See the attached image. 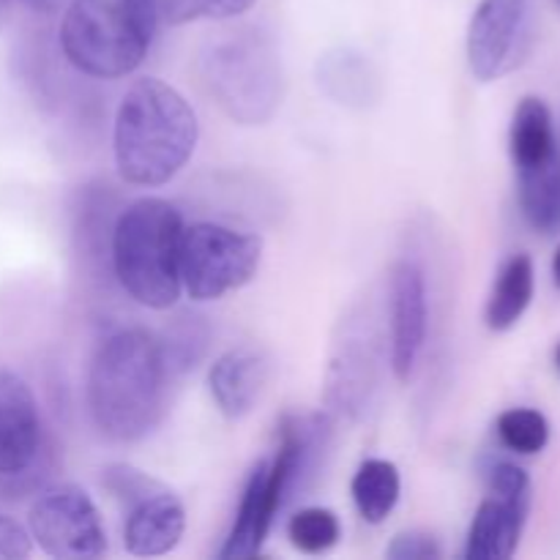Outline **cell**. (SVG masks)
Returning <instances> with one entry per match:
<instances>
[{
  "instance_id": "7402d4cb",
  "label": "cell",
  "mask_w": 560,
  "mask_h": 560,
  "mask_svg": "<svg viewBox=\"0 0 560 560\" xmlns=\"http://www.w3.org/2000/svg\"><path fill=\"white\" fill-rule=\"evenodd\" d=\"M498 438L509 452L534 457V454L545 452L547 441H550V424L539 410L512 408L498 419Z\"/></svg>"
},
{
  "instance_id": "d4e9b609",
  "label": "cell",
  "mask_w": 560,
  "mask_h": 560,
  "mask_svg": "<svg viewBox=\"0 0 560 560\" xmlns=\"http://www.w3.org/2000/svg\"><path fill=\"white\" fill-rule=\"evenodd\" d=\"M386 558L392 560H441L443 550L435 536L421 534V530H405L394 536L388 545Z\"/></svg>"
},
{
  "instance_id": "277c9868",
  "label": "cell",
  "mask_w": 560,
  "mask_h": 560,
  "mask_svg": "<svg viewBox=\"0 0 560 560\" xmlns=\"http://www.w3.org/2000/svg\"><path fill=\"white\" fill-rule=\"evenodd\" d=\"M184 228L180 211L164 197H140L115 222V277L140 306L170 310L180 299Z\"/></svg>"
},
{
  "instance_id": "7c38bea8",
  "label": "cell",
  "mask_w": 560,
  "mask_h": 560,
  "mask_svg": "<svg viewBox=\"0 0 560 560\" xmlns=\"http://www.w3.org/2000/svg\"><path fill=\"white\" fill-rule=\"evenodd\" d=\"M124 506H129L124 523V547L131 556H167L184 539L186 509L178 495L162 481L151 479Z\"/></svg>"
},
{
  "instance_id": "ba28073f",
  "label": "cell",
  "mask_w": 560,
  "mask_h": 560,
  "mask_svg": "<svg viewBox=\"0 0 560 560\" xmlns=\"http://www.w3.org/2000/svg\"><path fill=\"white\" fill-rule=\"evenodd\" d=\"M530 512V479L525 468L501 459L487 468V498L481 501L468 541L465 560H509L517 552Z\"/></svg>"
},
{
  "instance_id": "9a60e30c",
  "label": "cell",
  "mask_w": 560,
  "mask_h": 560,
  "mask_svg": "<svg viewBox=\"0 0 560 560\" xmlns=\"http://www.w3.org/2000/svg\"><path fill=\"white\" fill-rule=\"evenodd\" d=\"M268 383V359L257 348L241 345L219 355L208 372V388L219 413L238 421L255 410Z\"/></svg>"
},
{
  "instance_id": "e0dca14e",
  "label": "cell",
  "mask_w": 560,
  "mask_h": 560,
  "mask_svg": "<svg viewBox=\"0 0 560 560\" xmlns=\"http://www.w3.org/2000/svg\"><path fill=\"white\" fill-rule=\"evenodd\" d=\"M317 82L342 107H370L381 93L375 66L350 47L331 49L317 63Z\"/></svg>"
},
{
  "instance_id": "4316f807",
  "label": "cell",
  "mask_w": 560,
  "mask_h": 560,
  "mask_svg": "<svg viewBox=\"0 0 560 560\" xmlns=\"http://www.w3.org/2000/svg\"><path fill=\"white\" fill-rule=\"evenodd\" d=\"M22 3L27 5V9H33V11H55L58 9L60 3H63V0H22Z\"/></svg>"
},
{
  "instance_id": "f546056e",
  "label": "cell",
  "mask_w": 560,
  "mask_h": 560,
  "mask_svg": "<svg viewBox=\"0 0 560 560\" xmlns=\"http://www.w3.org/2000/svg\"><path fill=\"white\" fill-rule=\"evenodd\" d=\"M556 366H558V372H560V342H558V348H556Z\"/></svg>"
},
{
  "instance_id": "44dd1931",
  "label": "cell",
  "mask_w": 560,
  "mask_h": 560,
  "mask_svg": "<svg viewBox=\"0 0 560 560\" xmlns=\"http://www.w3.org/2000/svg\"><path fill=\"white\" fill-rule=\"evenodd\" d=\"M288 539L299 552H306V556H323V552L337 547V541L342 539V525H339V517L331 509H301V512H295L293 517H290Z\"/></svg>"
},
{
  "instance_id": "5bb4252c",
  "label": "cell",
  "mask_w": 560,
  "mask_h": 560,
  "mask_svg": "<svg viewBox=\"0 0 560 560\" xmlns=\"http://www.w3.org/2000/svg\"><path fill=\"white\" fill-rule=\"evenodd\" d=\"M377 386V361L364 331L345 334L328 364L326 402L339 419H361Z\"/></svg>"
},
{
  "instance_id": "4fadbf2b",
  "label": "cell",
  "mask_w": 560,
  "mask_h": 560,
  "mask_svg": "<svg viewBox=\"0 0 560 560\" xmlns=\"http://www.w3.org/2000/svg\"><path fill=\"white\" fill-rule=\"evenodd\" d=\"M42 448V416L31 386L16 372L0 370V476H20Z\"/></svg>"
},
{
  "instance_id": "6da1fadb",
  "label": "cell",
  "mask_w": 560,
  "mask_h": 560,
  "mask_svg": "<svg viewBox=\"0 0 560 560\" xmlns=\"http://www.w3.org/2000/svg\"><path fill=\"white\" fill-rule=\"evenodd\" d=\"M167 361L145 328H120L98 342L88 370V410L104 438L135 443L159 427L167 399Z\"/></svg>"
},
{
  "instance_id": "5b68a950",
  "label": "cell",
  "mask_w": 560,
  "mask_h": 560,
  "mask_svg": "<svg viewBox=\"0 0 560 560\" xmlns=\"http://www.w3.org/2000/svg\"><path fill=\"white\" fill-rule=\"evenodd\" d=\"M202 80L213 102L238 126H262L277 115L284 93L279 49L266 33H222L200 58Z\"/></svg>"
},
{
  "instance_id": "f1b7e54d",
  "label": "cell",
  "mask_w": 560,
  "mask_h": 560,
  "mask_svg": "<svg viewBox=\"0 0 560 560\" xmlns=\"http://www.w3.org/2000/svg\"><path fill=\"white\" fill-rule=\"evenodd\" d=\"M9 3H11V0H0V20H3V14H5V9H9Z\"/></svg>"
},
{
  "instance_id": "d6986e66",
  "label": "cell",
  "mask_w": 560,
  "mask_h": 560,
  "mask_svg": "<svg viewBox=\"0 0 560 560\" xmlns=\"http://www.w3.org/2000/svg\"><path fill=\"white\" fill-rule=\"evenodd\" d=\"M399 492H402V479L399 468L388 459L372 457L364 459L350 481V495H353L355 509L361 520L370 525L386 523L388 514L397 509Z\"/></svg>"
},
{
  "instance_id": "9c48e42d",
  "label": "cell",
  "mask_w": 560,
  "mask_h": 560,
  "mask_svg": "<svg viewBox=\"0 0 560 560\" xmlns=\"http://www.w3.org/2000/svg\"><path fill=\"white\" fill-rule=\"evenodd\" d=\"M536 0H481L468 25L470 74L479 82H495L512 74L528 58L534 42Z\"/></svg>"
},
{
  "instance_id": "2e32d148",
  "label": "cell",
  "mask_w": 560,
  "mask_h": 560,
  "mask_svg": "<svg viewBox=\"0 0 560 560\" xmlns=\"http://www.w3.org/2000/svg\"><path fill=\"white\" fill-rule=\"evenodd\" d=\"M509 151L517 173L545 167L560 153V142L556 135V120L545 98L525 96L517 104L509 131Z\"/></svg>"
},
{
  "instance_id": "7a4b0ae2",
  "label": "cell",
  "mask_w": 560,
  "mask_h": 560,
  "mask_svg": "<svg viewBox=\"0 0 560 560\" xmlns=\"http://www.w3.org/2000/svg\"><path fill=\"white\" fill-rule=\"evenodd\" d=\"M197 137L200 124L184 93L156 77H142L115 113V167L126 184L156 189L189 164Z\"/></svg>"
},
{
  "instance_id": "cb8c5ba5",
  "label": "cell",
  "mask_w": 560,
  "mask_h": 560,
  "mask_svg": "<svg viewBox=\"0 0 560 560\" xmlns=\"http://www.w3.org/2000/svg\"><path fill=\"white\" fill-rule=\"evenodd\" d=\"M255 3L257 0H162V16L170 25L235 20Z\"/></svg>"
},
{
  "instance_id": "4dcf8cb0",
  "label": "cell",
  "mask_w": 560,
  "mask_h": 560,
  "mask_svg": "<svg viewBox=\"0 0 560 560\" xmlns=\"http://www.w3.org/2000/svg\"><path fill=\"white\" fill-rule=\"evenodd\" d=\"M558 3H560V0H558Z\"/></svg>"
},
{
  "instance_id": "30bf717a",
  "label": "cell",
  "mask_w": 560,
  "mask_h": 560,
  "mask_svg": "<svg viewBox=\"0 0 560 560\" xmlns=\"http://www.w3.org/2000/svg\"><path fill=\"white\" fill-rule=\"evenodd\" d=\"M388 317H392L388 361H392L394 377L399 383H408L416 375L427 342V326H430L427 279L413 260H399L392 268Z\"/></svg>"
},
{
  "instance_id": "83f0119b",
  "label": "cell",
  "mask_w": 560,
  "mask_h": 560,
  "mask_svg": "<svg viewBox=\"0 0 560 560\" xmlns=\"http://www.w3.org/2000/svg\"><path fill=\"white\" fill-rule=\"evenodd\" d=\"M552 277H556V284L560 288V244L556 249V257H552Z\"/></svg>"
},
{
  "instance_id": "8992f818",
  "label": "cell",
  "mask_w": 560,
  "mask_h": 560,
  "mask_svg": "<svg viewBox=\"0 0 560 560\" xmlns=\"http://www.w3.org/2000/svg\"><path fill=\"white\" fill-rule=\"evenodd\" d=\"M262 241L246 230L217 222L184 228L180 241V290L191 301H219L257 277Z\"/></svg>"
},
{
  "instance_id": "3957f363",
  "label": "cell",
  "mask_w": 560,
  "mask_h": 560,
  "mask_svg": "<svg viewBox=\"0 0 560 560\" xmlns=\"http://www.w3.org/2000/svg\"><path fill=\"white\" fill-rule=\"evenodd\" d=\"M162 0H71L60 49L77 71L120 80L142 66L159 31Z\"/></svg>"
},
{
  "instance_id": "52a82bcc",
  "label": "cell",
  "mask_w": 560,
  "mask_h": 560,
  "mask_svg": "<svg viewBox=\"0 0 560 560\" xmlns=\"http://www.w3.org/2000/svg\"><path fill=\"white\" fill-rule=\"evenodd\" d=\"M27 530L49 558L58 560H91L107 550V530L96 503L77 485L44 490L27 514Z\"/></svg>"
},
{
  "instance_id": "ffe728a7",
  "label": "cell",
  "mask_w": 560,
  "mask_h": 560,
  "mask_svg": "<svg viewBox=\"0 0 560 560\" xmlns=\"http://www.w3.org/2000/svg\"><path fill=\"white\" fill-rule=\"evenodd\" d=\"M520 211L541 235L560 233V153L545 167L517 173Z\"/></svg>"
},
{
  "instance_id": "8fae6325",
  "label": "cell",
  "mask_w": 560,
  "mask_h": 560,
  "mask_svg": "<svg viewBox=\"0 0 560 560\" xmlns=\"http://www.w3.org/2000/svg\"><path fill=\"white\" fill-rule=\"evenodd\" d=\"M284 506H288V487H284L282 465L273 457L260 459L246 479L238 514L224 547L219 550V560H249L260 556Z\"/></svg>"
},
{
  "instance_id": "ac0fdd59",
  "label": "cell",
  "mask_w": 560,
  "mask_h": 560,
  "mask_svg": "<svg viewBox=\"0 0 560 560\" xmlns=\"http://www.w3.org/2000/svg\"><path fill=\"white\" fill-rule=\"evenodd\" d=\"M536 290V271L534 260L528 255H514L503 262V268L498 271L495 284H492V293L487 299L485 320L492 331H509V328L517 326L523 320V315L528 312L530 301H534Z\"/></svg>"
},
{
  "instance_id": "484cf974",
  "label": "cell",
  "mask_w": 560,
  "mask_h": 560,
  "mask_svg": "<svg viewBox=\"0 0 560 560\" xmlns=\"http://www.w3.org/2000/svg\"><path fill=\"white\" fill-rule=\"evenodd\" d=\"M33 536L25 525L16 523L11 514L0 512V560L31 558Z\"/></svg>"
},
{
  "instance_id": "603a6c76",
  "label": "cell",
  "mask_w": 560,
  "mask_h": 560,
  "mask_svg": "<svg viewBox=\"0 0 560 560\" xmlns=\"http://www.w3.org/2000/svg\"><path fill=\"white\" fill-rule=\"evenodd\" d=\"M200 320L202 317H178L167 339H159L170 372L191 370L200 361V355L206 353L208 328Z\"/></svg>"
}]
</instances>
